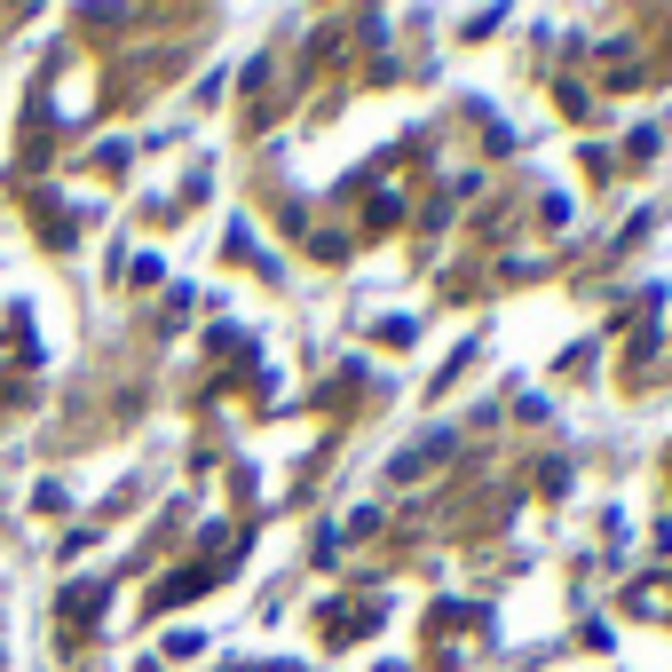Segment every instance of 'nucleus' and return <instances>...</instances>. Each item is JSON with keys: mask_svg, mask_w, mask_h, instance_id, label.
<instances>
[{"mask_svg": "<svg viewBox=\"0 0 672 672\" xmlns=\"http://www.w3.org/2000/svg\"><path fill=\"white\" fill-rule=\"evenodd\" d=\"M444 451H451V436H428V444H419V451H403V459L388 467V483H411L419 467H428V459H444Z\"/></svg>", "mask_w": 672, "mask_h": 672, "instance_id": "f257e3e1", "label": "nucleus"}]
</instances>
